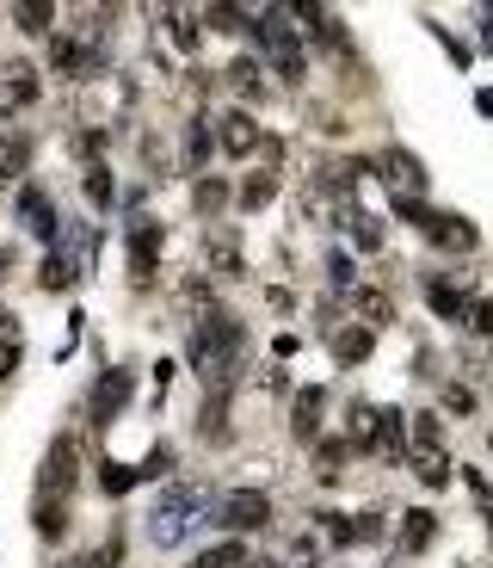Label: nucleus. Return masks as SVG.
Segmentation results:
<instances>
[{"label":"nucleus","mask_w":493,"mask_h":568,"mask_svg":"<svg viewBox=\"0 0 493 568\" xmlns=\"http://www.w3.org/2000/svg\"><path fill=\"white\" fill-rule=\"evenodd\" d=\"M241 340H246V328L229 316V309H210V316H198V328H191V364H198V378L210 383V390H229V383H234Z\"/></svg>","instance_id":"f257e3e1"},{"label":"nucleus","mask_w":493,"mask_h":568,"mask_svg":"<svg viewBox=\"0 0 493 568\" xmlns=\"http://www.w3.org/2000/svg\"><path fill=\"white\" fill-rule=\"evenodd\" d=\"M198 520H204V482H173V489L154 501V513H149L154 550H173V544H185V537L198 532Z\"/></svg>","instance_id":"f03ea898"},{"label":"nucleus","mask_w":493,"mask_h":568,"mask_svg":"<svg viewBox=\"0 0 493 568\" xmlns=\"http://www.w3.org/2000/svg\"><path fill=\"white\" fill-rule=\"evenodd\" d=\"M253 37L265 44V56H272L277 75L303 80V37H296V25H284V7H265V13L253 19Z\"/></svg>","instance_id":"7ed1b4c3"},{"label":"nucleus","mask_w":493,"mask_h":568,"mask_svg":"<svg viewBox=\"0 0 493 568\" xmlns=\"http://www.w3.org/2000/svg\"><path fill=\"white\" fill-rule=\"evenodd\" d=\"M265 520H272V501L260 489H234L216 501V525H229V532H260Z\"/></svg>","instance_id":"20e7f679"},{"label":"nucleus","mask_w":493,"mask_h":568,"mask_svg":"<svg viewBox=\"0 0 493 568\" xmlns=\"http://www.w3.org/2000/svg\"><path fill=\"white\" fill-rule=\"evenodd\" d=\"M37 106V68L31 63H0V118H13V111Z\"/></svg>","instance_id":"39448f33"},{"label":"nucleus","mask_w":493,"mask_h":568,"mask_svg":"<svg viewBox=\"0 0 493 568\" xmlns=\"http://www.w3.org/2000/svg\"><path fill=\"white\" fill-rule=\"evenodd\" d=\"M123 402H130V371H106V378L92 383V395H87V414H92V426L106 433V426L123 414Z\"/></svg>","instance_id":"423d86ee"},{"label":"nucleus","mask_w":493,"mask_h":568,"mask_svg":"<svg viewBox=\"0 0 493 568\" xmlns=\"http://www.w3.org/2000/svg\"><path fill=\"white\" fill-rule=\"evenodd\" d=\"M50 68L56 75H75V80H92V75H106V56L75 44V37H50Z\"/></svg>","instance_id":"0eeeda50"},{"label":"nucleus","mask_w":493,"mask_h":568,"mask_svg":"<svg viewBox=\"0 0 493 568\" xmlns=\"http://www.w3.org/2000/svg\"><path fill=\"white\" fill-rule=\"evenodd\" d=\"M75 489V439H56L44 451V476H37V501H50V494H68Z\"/></svg>","instance_id":"6e6552de"},{"label":"nucleus","mask_w":493,"mask_h":568,"mask_svg":"<svg viewBox=\"0 0 493 568\" xmlns=\"http://www.w3.org/2000/svg\"><path fill=\"white\" fill-rule=\"evenodd\" d=\"M383 167H388V186H395L401 205H426V167H419L407 149H388Z\"/></svg>","instance_id":"1a4fd4ad"},{"label":"nucleus","mask_w":493,"mask_h":568,"mask_svg":"<svg viewBox=\"0 0 493 568\" xmlns=\"http://www.w3.org/2000/svg\"><path fill=\"white\" fill-rule=\"evenodd\" d=\"M19 222H25L31 236L62 241V217H56V205H50V192H44V186H25V192H19Z\"/></svg>","instance_id":"9d476101"},{"label":"nucleus","mask_w":493,"mask_h":568,"mask_svg":"<svg viewBox=\"0 0 493 568\" xmlns=\"http://www.w3.org/2000/svg\"><path fill=\"white\" fill-rule=\"evenodd\" d=\"M154 260H161V222L136 217V229H130V278L149 284L154 278Z\"/></svg>","instance_id":"9b49d317"},{"label":"nucleus","mask_w":493,"mask_h":568,"mask_svg":"<svg viewBox=\"0 0 493 568\" xmlns=\"http://www.w3.org/2000/svg\"><path fill=\"white\" fill-rule=\"evenodd\" d=\"M291 19H303V32L315 37V44L339 50L346 56V32H339V13H327V7H291Z\"/></svg>","instance_id":"f8f14e48"},{"label":"nucleus","mask_w":493,"mask_h":568,"mask_svg":"<svg viewBox=\"0 0 493 568\" xmlns=\"http://www.w3.org/2000/svg\"><path fill=\"white\" fill-rule=\"evenodd\" d=\"M419 229H426L438 248H450V253H469V248H475V229H469L462 217H438V210H426V222H419Z\"/></svg>","instance_id":"ddd939ff"},{"label":"nucleus","mask_w":493,"mask_h":568,"mask_svg":"<svg viewBox=\"0 0 493 568\" xmlns=\"http://www.w3.org/2000/svg\"><path fill=\"white\" fill-rule=\"evenodd\" d=\"M19 352H25V334H19V316L0 303V383L19 371Z\"/></svg>","instance_id":"4468645a"},{"label":"nucleus","mask_w":493,"mask_h":568,"mask_svg":"<svg viewBox=\"0 0 493 568\" xmlns=\"http://www.w3.org/2000/svg\"><path fill=\"white\" fill-rule=\"evenodd\" d=\"M222 149H229V155H253V149H260V124H253L246 111H229V118H222Z\"/></svg>","instance_id":"2eb2a0df"},{"label":"nucleus","mask_w":493,"mask_h":568,"mask_svg":"<svg viewBox=\"0 0 493 568\" xmlns=\"http://www.w3.org/2000/svg\"><path fill=\"white\" fill-rule=\"evenodd\" d=\"M352 309L364 316V328H383V321L395 316V303H388V291H376V284H358V291H352Z\"/></svg>","instance_id":"dca6fc26"},{"label":"nucleus","mask_w":493,"mask_h":568,"mask_svg":"<svg viewBox=\"0 0 493 568\" xmlns=\"http://www.w3.org/2000/svg\"><path fill=\"white\" fill-rule=\"evenodd\" d=\"M25 167H31V142L19 136V130L0 124V179H19Z\"/></svg>","instance_id":"f3484780"},{"label":"nucleus","mask_w":493,"mask_h":568,"mask_svg":"<svg viewBox=\"0 0 493 568\" xmlns=\"http://www.w3.org/2000/svg\"><path fill=\"white\" fill-rule=\"evenodd\" d=\"M401 520H407V525H401V550H426L431 537H438V520H431L426 506H414V513H401Z\"/></svg>","instance_id":"a211bd4d"},{"label":"nucleus","mask_w":493,"mask_h":568,"mask_svg":"<svg viewBox=\"0 0 493 568\" xmlns=\"http://www.w3.org/2000/svg\"><path fill=\"white\" fill-rule=\"evenodd\" d=\"M339 222H346V229H352V241H358V248H364V253H376V248H383V222H376V217H370V210H346V217H339Z\"/></svg>","instance_id":"6ab92c4d"},{"label":"nucleus","mask_w":493,"mask_h":568,"mask_svg":"<svg viewBox=\"0 0 493 568\" xmlns=\"http://www.w3.org/2000/svg\"><path fill=\"white\" fill-rule=\"evenodd\" d=\"M75 278H80L75 260H68L62 248H50V253H44V272H37V284H44V291H68Z\"/></svg>","instance_id":"aec40b11"},{"label":"nucleus","mask_w":493,"mask_h":568,"mask_svg":"<svg viewBox=\"0 0 493 568\" xmlns=\"http://www.w3.org/2000/svg\"><path fill=\"white\" fill-rule=\"evenodd\" d=\"M210 260H216V272H222V278H241V248H234L229 229H210Z\"/></svg>","instance_id":"412c9836"},{"label":"nucleus","mask_w":493,"mask_h":568,"mask_svg":"<svg viewBox=\"0 0 493 568\" xmlns=\"http://www.w3.org/2000/svg\"><path fill=\"white\" fill-rule=\"evenodd\" d=\"M296 439H315V433H321V390H303L296 395Z\"/></svg>","instance_id":"4be33fe9"},{"label":"nucleus","mask_w":493,"mask_h":568,"mask_svg":"<svg viewBox=\"0 0 493 568\" xmlns=\"http://www.w3.org/2000/svg\"><path fill=\"white\" fill-rule=\"evenodd\" d=\"M414 476L426 482V489H445V482H450V458H445V451H414Z\"/></svg>","instance_id":"5701e85b"},{"label":"nucleus","mask_w":493,"mask_h":568,"mask_svg":"<svg viewBox=\"0 0 493 568\" xmlns=\"http://www.w3.org/2000/svg\"><path fill=\"white\" fill-rule=\"evenodd\" d=\"M333 352H339V364L370 359V328H339V334H333Z\"/></svg>","instance_id":"b1692460"},{"label":"nucleus","mask_w":493,"mask_h":568,"mask_svg":"<svg viewBox=\"0 0 493 568\" xmlns=\"http://www.w3.org/2000/svg\"><path fill=\"white\" fill-rule=\"evenodd\" d=\"M370 426H376V408H370V402H352V414H346V439H352L358 451H370Z\"/></svg>","instance_id":"393cba45"},{"label":"nucleus","mask_w":493,"mask_h":568,"mask_svg":"<svg viewBox=\"0 0 493 568\" xmlns=\"http://www.w3.org/2000/svg\"><path fill=\"white\" fill-rule=\"evenodd\" d=\"M241 562H246V544H241V537H229V544H216V550H204L191 568H241Z\"/></svg>","instance_id":"a878e982"},{"label":"nucleus","mask_w":493,"mask_h":568,"mask_svg":"<svg viewBox=\"0 0 493 568\" xmlns=\"http://www.w3.org/2000/svg\"><path fill=\"white\" fill-rule=\"evenodd\" d=\"M68 532V506L62 501H37V537H62Z\"/></svg>","instance_id":"bb28decb"},{"label":"nucleus","mask_w":493,"mask_h":568,"mask_svg":"<svg viewBox=\"0 0 493 568\" xmlns=\"http://www.w3.org/2000/svg\"><path fill=\"white\" fill-rule=\"evenodd\" d=\"M13 19L25 25V32H50V19H56V7H50V0H25V7H13Z\"/></svg>","instance_id":"cd10ccee"},{"label":"nucleus","mask_w":493,"mask_h":568,"mask_svg":"<svg viewBox=\"0 0 493 568\" xmlns=\"http://www.w3.org/2000/svg\"><path fill=\"white\" fill-rule=\"evenodd\" d=\"M272 192H277V179H272V174H253V179L241 186V205H246V210H260V205H272Z\"/></svg>","instance_id":"c85d7f7f"},{"label":"nucleus","mask_w":493,"mask_h":568,"mask_svg":"<svg viewBox=\"0 0 493 568\" xmlns=\"http://www.w3.org/2000/svg\"><path fill=\"white\" fill-rule=\"evenodd\" d=\"M204 155H210V130H204V118H198V124H191V136H185V167L198 174V167H204Z\"/></svg>","instance_id":"c756f323"},{"label":"nucleus","mask_w":493,"mask_h":568,"mask_svg":"<svg viewBox=\"0 0 493 568\" xmlns=\"http://www.w3.org/2000/svg\"><path fill=\"white\" fill-rule=\"evenodd\" d=\"M99 489H106V494L136 489V470H123V463H106V470H99Z\"/></svg>","instance_id":"7c9ffc66"},{"label":"nucleus","mask_w":493,"mask_h":568,"mask_svg":"<svg viewBox=\"0 0 493 568\" xmlns=\"http://www.w3.org/2000/svg\"><path fill=\"white\" fill-rule=\"evenodd\" d=\"M431 309H438V316H450V321L469 316V303H462L457 291H445V284H431Z\"/></svg>","instance_id":"2f4dec72"},{"label":"nucleus","mask_w":493,"mask_h":568,"mask_svg":"<svg viewBox=\"0 0 493 568\" xmlns=\"http://www.w3.org/2000/svg\"><path fill=\"white\" fill-rule=\"evenodd\" d=\"M173 44H179V50H198V25H191V13H179V7H173Z\"/></svg>","instance_id":"473e14b6"},{"label":"nucleus","mask_w":493,"mask_h":568,"mask_svg":"<svg viewBox=\"0 0 493 568\" xmlns=\"http://www.w3.org/2000/svg\"><path fill=\"white\" fill-rule=\"evenodd\" d=\"M222 205H229V192L216 186V179H198V210H204V217H216Z\"/></svg>","instance_id":"72a5a7b5"},{"label":"nucleus","mask_w":493,"mask_h":568,"mask_svg":"<svg viewBox=\"0 0 493 568\" xmlns=\"http://www.w3.org/2000/svg\"><path fill=\"white\" fill-rule=\"evenodd\" d=\"M68 568H118V544H99V550H87V556H75Z\"/></svg>","instance_id":"f704fd0d"},{"label":"nucleus","mask_w":493,"mask_h":568,"mask_svg":"<svg viewBox=\"0 0 493 568\" xmlns=\"http://www.w3.org/2000/svg\"><path fill=\"white\" fill-rule=\"evenodd\" d=\"M253 75H260V68L246 63V56H241V63L229 68V80H234V87H241V94H253V99H260V80H253Z\"/></svg>","instance_id":"c9c22d12"},{"label":"nucleus","mask_w":493,"mask_h":568,"mask_svg":"<svg viewBox=\"0 0 493 568\" xmlns=\"http://www.w3.org/2000/svg\"><path fill=\"white\" fill-rule=\"evenodd\" d=\"M87 198H92V205H111V179H106V167H92V174H87Z\"/></svg>","instance_id":"e433bc0d"},{"label":"nucleus","mask_w":493,"mask_h":568,"mask_svg":"<svg viewBox=\"0 0 493 568\" xmlns=\"http://www.w3.org/2000/svg\"><path fill=\"white\" fill-rule=\"evenodd\" d=\"M339 458H346V445H321V476H339Z\"/></svg>","instance_id":"4c0bfd02"},{"label":"nucleus","mask_w":493,"mask_h":568,"mask_svg":"<svg viewBox=\"0 0 493 568\" xmlns=\"http://www.w3.org/2000/svg\"><path fill=\"white\" fill-rule=\"evenodd\" d=\"M327 272H333V284H352V260H346V253H333V260H327Z\"/></svg>","instance_id":"58836bf2"},{"label":"nucleus","mask_w":493,"mask_h":568,"mask_svg":"<svg viewBox=\"0 0 493 568\" xmlns=\"http://www.w3.org/2000/svg\"><path fill=\"white\" fill-rule=\"evenodd\" d=\"M469 328H475V334H487V328H493V316H487V303H469Z\"/></svg>","instance_id":"ea45409f"},{"label":"nucleus","mask_w":493,"mask_h":568,"mask_svg":"<svg viewBox=\"0 0 493 568\" xmlns=\"http://www.w3.org/2000/svg\"><path fill=\"white\" fill-rule=\"evenodd\" d=\"M445 408H457V414H469V408H475V395H469V390H445Z\"/></svg>","instance_id":"a19ab883"},{"label":"nucleus","mask_w":493,"mask_h":568,"mask_svg":"<svg viewBox=\"0 0 493 568\" xmlns=\"http://www.w3.org/2000/svg\"><path fill=\"white\" fill-rule=\"evenodd\" d=\"M7 272H13V248H0V278H7Z\"/></svg>","instance_id":"79ce46f5"}]
</instances>
